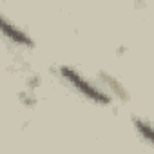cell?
<instances>
[{"label": "cell", "instance_id": "3", "mask_svg": "<svg viewBox=\"0 0 154 154\" xmlns=\"http://www.w3.org/2000/svg\"><path fill=\"white\" fill-rule=\"evenodd\" d=\"M134 129L138 131V134H140L145 141H149V143L154 147V125H152L150 122H147V120H143V118H134Z\"/></svg>", "mask_w": 154, "mask_h": 154}, {"label": "cell", "instance_id": "2", "mask_svg": "<svg viewBox=\"0 0 154 154\" xmlns=\"http://www.w3.org/2000/svg\"><path fill=\"white\" fill-rule=\"evenodd\" d=\"M0 29H2V35L9 42H13L15 45H22V47H33L35 45L33 38L24 29H20L18 26H15L6 15H0Z\"/></svg>", "mask_w": 154, "mask_h": 154}, {"label": "cell", "instance_id": "1", "mask_svg": "<svg viewBox=\"0 0 154 154\" xmlns=\"http://www.w3.org/2000/svg\"><path fill=\"white\" fill-rule=\"evenodd\" d=\"M60 74H62V78L74 89V91H78L82 96H85L87 100L94 102V103H100V105H109L111 103V94L98 87L96 84H93L91 80H87L85 76L82 72H78L74 67H69V65H62L60 67Z\"/></svg>", "mask_w": 154, "mask_h": 154}]
</instances>
